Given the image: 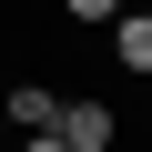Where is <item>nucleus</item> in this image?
Masks as SVG:
<instances>
[{"instance_id": "2", "label": "nucleus", "mask_w": 152, "mask_h": 152, "mask_svg": "<svg viewBox=\"0 0 152 152\" xmlns=\"http://www.w3.org/2000/svg\"><path fill=\"white\" fill-rule=\"evenodd\" d=\"M0 112H10V132H51V122H61V91H51V81H10Z\"/></svg>"}, {"instance_id": "4", "label": "nucleus", "mask_w": 152, "mask_h": 152, "mask_svg": "<svg viewBox=\"0 0 152 152\" xmlns=\"http://www.w3.org/2000/svg\"><path fill=\"white\" fill-rule=\"evenodd\" d=\"M132 0H61V20H122Z\"/></svg>"}, {"instance_id": "3", "label": "nucleus", "mask_w": 152, "mask_h": 152, "mask_svg": "<svg viewBox=\"0 0 152 152\" xmlns=\"http://www.w3.org/2000/svg\"><path fill=\"white\" fill-rule=\"evenodd\" d=\"M112 61L152 81V10H122V20H112Z\"/></svg>"}, {"instance_id": "1", "label": "nucleus", "mask_w": 152, "mask_h": 152, "mask_svg": "<svg viewBox=\"0 0 152 152\" xmlns=\"http://www.w3.org/2000/svg\"><path fill=\"white\" fill-rule=\"evenodd\" d=\"M112 132H122V122H112V102H61V122H51V142H61V152H112Z\"/></svg>"}, {"instance_id": "6", "label": "nucleus", "mask_w": 152, "mask_h": 152, "mask_svg": "<svg viewBox=\"0 0 152 152\" xmlns=\"http://www.w3.org/2000/svg\"><path fill=\"white\" fill-rule=\"evenodd\" d=\"M0 132H10V112H0Z\"/></svg>"}, {"instance_id": "5", "label": "nucleus", "mask_w": 152, "mask_h": 152, "mask_svg": "<svg viewBox=\"0 0 152 152\" xmlns=\"http://www.w3.org/2000/svg\"><path fill=\"white\" fill-rule=\"evenodd\" d=\"M20 152H61V142H51V132H20Z\"/></svg>"}]
</instances>
